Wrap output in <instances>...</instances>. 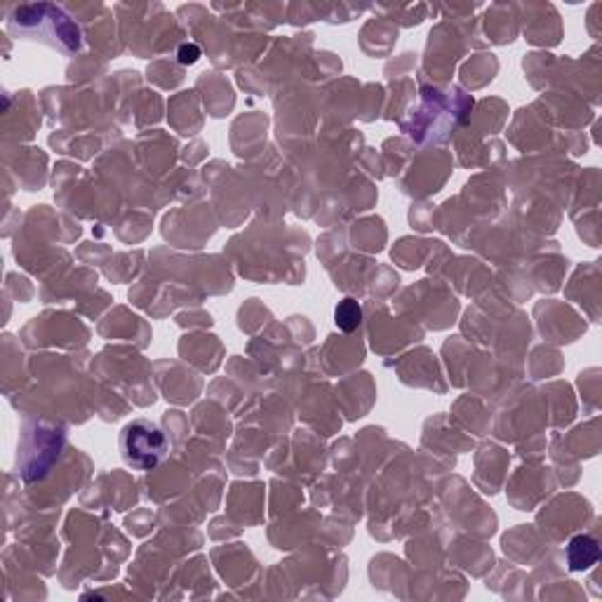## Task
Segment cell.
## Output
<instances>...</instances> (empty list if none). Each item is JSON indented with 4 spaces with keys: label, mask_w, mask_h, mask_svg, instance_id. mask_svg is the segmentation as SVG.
I'll return each mask as SVG.
<instances>
[{
    "label": "cell",
    "mask_w": 602,
    "mask_h": 602,
    "mask_svg": "<svg viewBox=\"0 0 602 602\" xmlns=\"http://www.w3.org/2000/svg\"><path fill=\"white\" fill-rule=\"evenodd\" d=\"M10 31L17 38L38 40L62 53H78L83 45V33L76 21L59 5L33 3V5L14 7L10 14Z\"/></svg>",
    "instance_id": "6da1fadb"
},
{
    "label": "cell",
    "mask_w": 602,
    "mask_h": 602,
    "mask_svg": "<svg viewBox=\"0 0 602 602\" xmlns=\"http://www.w3.org/2000/svg\"><path fill=\"white\" fill-rule=\"evenodd\" d=\"M120 454L135 471H151L169 454L168 435L151 419H135L120 433Z\"/></svg>",
    "instance_id": "7a4b0ae2"
},
{
    "label": "cell",
    "mask_w": 602,
    "mask_h": 602,
    "mask_svg": "<svg viewBox=\"0 0 602 602\" xmlns=\"http://www.w3.org/2000/svg\"><path fill=\"white\" fill-rule=\"evenodd\" d=\"M565 556H567V565L572 572L589 570L600 560V546L590 534H579L567 544Z\"/></svg>",
    "instance_id": "3957f363"
},
{
    "label": "cell",
    "mask_w": 602,
    "mask_h": 602,
    "mask_svg": "<svg viewBox=\"0 0 602 602\" xmlns=\"http://www.w3.org/2000/svg\"><path fill=\"white\" fill-rule=\"evenodd\" d=\"M360 320H363V309L358 304L356 299L346 297L343 301H339L337 309H334V323L342 332H353L360 327Z\"/></svg>",
    "instance_id": "277c9868"
},
{
    "label": "cell",
    "mask_w": 602,
    "mask_h": 602,
    "mask_svg": "<svg viewBox=\"0 0 602 602\" xmlns=\"http://www.w3.org/2000/svg\"><path fill=\"white\" fill-rule=\"evenodd\" d=\"M201 59V47L194 45V43H184L179 50H177V62L182 66H191Z\"/></svg>",
    "instance_id": "5b68a950"
}]
</instances>
